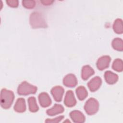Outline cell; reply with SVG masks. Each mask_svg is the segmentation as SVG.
I'll return each mask as SVG.
<instances>
[{
  "mask_svg": "<svg viewBox=\"0 0 123 123\" xmlns=\"http://www.w3.org/2000/svg\"><path fill=\"white\" fill-rule=\"evenodd\" d=\"M14 98L13 92L10 90L3 88L0 92V106L4 109H9Z\"/></svg>",
  "mask_w": 123,
  "mask_h": 123,
  "instance_id": "1",
  "label": "cell"
},
{
  "mask_svg": "<svg viewBox=\"0 0 123 123\" xmlns=\"http://www.w3.org/2000/svg\"><path fill=\"white\" fill-rule=\"evenodd\" d=\"M30 25L33 28H46L47 25L42 14L38 12H32L29 17Z\"/></svg>",
  "mask_w": 123,
  "mask_h": 123,
  "instance_id": "2",
  "label": "cell"
},
{
  "mask_svg": "<svg viewBox=\"0 0 123 123\" xmlns=\"http://www.w3.org/2000/svg\"><path fill=\"white\" fill-rule=\"evenodd\" d=\"M37 90L36 86L30 84L26 81L22 82L17 88V93L19 95L26 96L35 94Z\"/></svg>",
  "mask_w": 123,
  "mask_h": 123,
  "instance_id": "3",
  "label": "cell"
},
{
  "mask_svg": "<svg viewBox=\"0 0 123 123\" xmlns=\"http://www.w3.org/2000/svg\"><path fill=\"white\" fill-rule=\"evenodd\" d=\"M99 109V103L94 98H89L86 102L84 105V110L89 115H94L96 113Z\"/></svg>",
  "mask_w": 123,
  "mask_h": 123,
  "instance_id": "4",
  "label": "cell"
},
{
  "mask_svg": "<svg viewBox=\"0 0 123 123\" xmlns=\"http://www.w3.org/2000/svg\"><path fill=\"white\" fill-rule=\"evenodd\" d=\"M111 58L109 55H104L98 58V60L96 65L97 68L100 70L102 71L109 67Z\"/></svg>",
  "mask_w": 123,
  "mask_h": 123,
  "instance_id": "5",
  "label": "cell"
},
{
  "mask_svg": "<svg viewBox=\"0 0 123 123\" xmlns=\"http://www.w3.org/2000/svg\"><path fill=\"white\" fill-rule=\"evenodd\" d=\"M102 84V80L98 76H95L92 78L88 83L87 86L91 92H95L98 90Z\"/></svg>",
  "mask_w": 123,
  "mask_h": 123,
  "instance_id": "6",
  "label": "cell"
},
{
  "mask_svg": "<svg viewBox=\"0 0 123 123\" xmlns=\"http://www.w3.org/2000/svg\"><path fill=\"white\" fill-rule=\"evenodd\" d=\"M50 92L54 100L57 102H60L62 100L64 90L62 86H56L52 88Z\"/></svg>",
  "mask_w": 123,
  "mask_h": 123,
  "instance_id": "7",
  "label": "cell"
},
{
  "mask_svg": "<svg viewBox=\"0 0 123 123\" xmlns=\"http://www.w3.org/2000/svg\"><path fill=\"white\" fill-rule=\"evenodd\" d=\"M64 103L68 107H73L76 105V100L73 91L69 90L67 91L64 98Z\"/></svg>",
  "mask_w": 123,
  "mask_h": 123,
  "instance_id": "8",
  "label": "cell"
},
{
  "mask_svg": "<svg viewBox=\"0 0 123 123\" xmlns=\"http://www.w3.org/2000/svg\"><path fill=\"white\" fill-rule=\"evenodd\" d=\"M39 103L43 108L49 107L51 104V100L49 95L45 92L40 93L38 97Z\"/></svg>",
  "mask_w": 123,
  "mask_h": 123,
  "instance_id": "9",
  "label": "cell"
},
{
  "mask_svg": "<svg viewBox=\"0 0 123 123\" xmlns=\"http://www.w3.org/2000/svg\"><path fill=\"white\" fill-rule=\"evenodd\" d=\"M63 83L67 87H74L77 85V80L75 75L72 74H69L63 78Z\"/></svg>",
  "mask_w": 123,
  "mask_h": 123,
  "instance_id": "10",
  "label": "cell"
},
{
  "mask_svg": "<svg viewBox=\"0 0 123 123\" xmlns=\"http://www.w3.org/2000/svg\"><path fill=\"white\" fill-rule=\"evenodd\" d=\"M70 116L72 121L75 123H83L86 120L84 114L79 111L74 110L70 113Z\"/></svg>",
  "mask_w": 123,
  "mask_h": 123,
  "instance_id": "11",
  "label": "cell"
},
{
  "mask_svg": "<svg viewBox=\"0 0 123 123\" xmlns=\"http://www.w3.org/2000/svg\"><path fill=\"white\" fill-rule=\"evenodd\" d=\"M104 78L107 83L110 85L115 84L118 80V75L111 71H107L104 73Z\"/></svg>",
  "mask_w": 123,
  "mask_h": 123,
  "instance_id": "12",
  "label": "cell"
},
{
  "mask_svg": "<svg viewBox=\"0 0 123 123\" xmlns=\"http://www.w3.org/2000/svg\"><path fill=\"white\" fill-rule=\"evenodd\" d=\"M13 109L17 112L22 113L25 112L26 110V104L25 98H18L14 104Z\"/></svg>",
  "mask_w": 123,
  "mask_h": 123,
  "instance_id": "13",
  "label": "cell"
},
{
  "mask_svg": "<svg viewBox=\"0 0 123 123\" xmlns=\"http://www.w3.org/2000/svg\"><path fill=\"white\" fill-rule=\"evenodd\" d=\"M95 74L93 69L88 65L84 66L81 70V77L84 80H87Z\"/></svg>",
  "mask_w": 123,
  "mask_h": 123,
  "instance_id": "14",
  "label": "cell"
},
{
  "mask_svg": "<svg viewBox=\"0 0 123 123\" xmlns=\"http://www.w3.org/2000/svg\"><path fill=\"white\" fill-rule=\"evenodd\" d=\"M64 111L63 107L58 104H55L50 109H49L47 110L46 113L49 116H54L57 114H59L62 113Z\"/></svg>",
  "mask_w": 123,
  "mask_h": 123,
  "instance_id": "15",
  "label": "cell"
},
{
  "mask_svg": "<svg viewBox=\"0 0 123 123\" xmlns=\"http://www.w3.org/2000/svg\"><path fill=\"white\" fill-rule=\"evenodd\" d=\"M75 92L78 98L80 100H83L88 95V92L84 86H79L75 90Z\"/></svg>",
  "mask_w": 123,
  "mask_h": 123,
  "instance_id": "16",
  "label": "cell"
},
{
  "mask_svg": "<svg viewBox=\"0 0 123 123\" xmlns=\"http://www.w3.org/2000/svg\"><path fill=\"white\" fill-rule=\"evenodd\" d=\"M28 103L29 110L31 112H37L39 110V107L37 103L36 99L34 97H30L28 98Z\"/></svg>",
  "mask_w": 123,
  "mask_h": 123,
  "instance_id": "17",
  "label": "cell"
},
{
  "mask_svg": "<svg viewBox=\"0 0 123 123\" xmlns=\"http://www.w3.org/2000/svg\"><path fill=\"white\" fill-rule=\"evenodd\" d=\"M113 29L117 34H121L123 33V21L121 19L118 18L114 21L113 25Z\"/></svg>",
  "mask_w": 123,
  "mask_h": 123,
  "instance_id": "18",
  "label": "cell"
},
{
  "mask_svg": "<svg viewBox=\"0 0 123 123\" xmlns=\"http://www.w3.org/2000/svg\"><path fill=\"white\" fill-rule=\"evenodd\" d=\"M111 45L112 48L117 51H122L123 50V41L120 38L117 37L113 39Z\"/></svg>",
  "mask_w": 123,
  "mask_h": 123,
  "instance_id": "19",
  "label": "cell"
},
{
  "mask_svg": "<svg viewBox=\"0 0 123 123\" xmlns=\"http://www.w3.org/2000/svg\"><path fill=\"white\" fill-rule=\"evenodd\" d=\"M112 68L118 72H122L123 70V62L121 59H115L112 64Z\"/></svg>",
  "mask_w": 123,
  "mask_h": 123,
  "instance_id": "20",
  "label": "cell"
},
{
  "mask_svg": "<svg viewBox=\"0 0 123 123\" xmlns=\"http://www.w3.org/2000/svg\"><path fill=\"white\" fill-rule=\"evenodd\" d=\"M22 2L23 6L28 9H33L36 5V1L35 0H23Z\"/></svg>",
  "mask_w": 123,
  "mask_h": 123,
  "instance_id": "21",
  "label": "cell"
},
{
  "mask_svg": "<svg viewBox=\"0 0 123 123\" xmlns=\"http://www.w3.org/2000/svg\"><path fill=\"white\" fill-rule=\"evenodd\" d=\"M64 118V116H59L53 119H47L45 122L50 123H57L60 122Z\"/></svg>",
  "mask_w": 123,
  "mask_h": 123,
  "instance_id": "22",
  "label": "cell"
},
{
  "mask_svg": "<svg viewBox=\"0 0 123 123\" xmlns=\"http://www.w3.org/2000/svg\"><path fill=\"white\" fill-rule=\"evenodd\" d=\"M6 2L7 5L12 8H16L19 4V1L17 0H7Z\"/></svg>",
  "mask_w": 123,
  "mask_h": 123,
  "instance_id": "23",
  "label": "cell"
},
{
  "mask_svg": "<svg viewBox=\"0 0 123 123\" xmlns=\"http://www.w3.org/2000/svg\"><path fill=\"white\" fill-rule=\"evenodd\" d=\"M40 2L44 5H51L54 2V1L50 0H41Z\"/></svg>",
  "mask_w": 123,
  "mask_h": 123,
  "instance_id": "24",
  "label": "cell"
}]
</instances>
